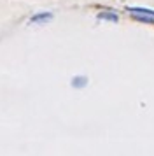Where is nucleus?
Here are the masks:
<instances>
[{"mask_svg":"<svg viewBox=\"0 0 154 156\" xmlns=\"http://www.w3.org/2000/svg\"><path fill=\"white\" fill-rule=\"evenodd\" d=\"M130 14H131L133 18H137V20L142 21V23H151V25L154 23V16L152 14H145V12H130Z\"/></svg>","mask_w":154,"mask_h":156,"instance_id":"2","label":"nucleus"},{"mask_svg":"<svg viewBox=\"0 0 154 156\" xmlns=\"http://www.w3.org/2000/svg\"><path fill=\"white\" fill-rule=\"evenodd\" d=\"M100 20H107V21H112V23H117V14H114V12H100L98 14Z\"/></svg>","mask_w":154,"mask_h":156,"instance_id":"3","label":"nucleus"},{"mask_svg":"<svg viewBox=\"0 0 154 156\" xmlns=\"http://www.w3.org/2000/svg\"><path fill=\"white\" fill-rule=\"evenodd\" d=\"M51 20H53L51 12H39V14H33L30 18V23H47Z\"/></svg>","mask_w":154,"mask_h":156,"instance_id":"1","label":"nucleus"}]
</instances>
